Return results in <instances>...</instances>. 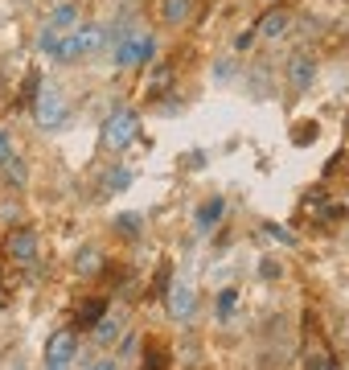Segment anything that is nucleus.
<instances>
[{
  "label": "nucleus",
  "mask_w": 349,
  "mask_h": 370,
  "mask_svg": "<svg viewBox=\"0 0 349 370\" xmlns=\"http://www.w3.org/2000/svg\"><path fill=\"white\" fill-rule=\"evenodd\" d=\"M46 25H54V29H62V34H70L74 25H79V4H70V0H62L58 9L50 13V21Z\"/></svg>",
  "instance_id": "nucleus-12"
},
{
  "label": "nucleus",
  "mask_w": 349,
  "mask_h": 370,
  "mask_svg": "<svg viewBox=\"0 0 349 370\" xmlns=\"http://www.w3.org/2000/svg\"><path fill=\"white\" fill-rule=\"evenodd\" d=\"M13 156V136H9V128H0V165Z\"/></svg>",
  "instance_id": "nucleus-27"
},
{
  "label": "nucleus",
  "mask_w": 349,
  "mask_h": 370,
  "mask_svg": "<svg viewBox=\"0 0 349 370\" xmlns=\"http://www.w3.org/2000/svg\"><path fill=\"white\" fill-rule=\"evenodd\" d=\"M91 329H95V334H91V337H95V346H111V341L119 337V321L116 317H99Z\"/></svg>",
  "instance_id": "nucleus-16"
},
{
  "label": "nucleus",
  "mask_w": 349,
  "mask_h": 370,
  "mask_svg": "<svg viewBox=\"0 0 349 370\" xmlns=\"http://www.w3.org/2000/svg\"><path fill=\"white\" fill-rule=\"evenodd\" d=\"M152 54H156V41H152L144 29H128V34H119V37H116V70L144 66Z\"/></svg>",
  "instance_id": "nucleus-2"
},
{
  "label": "nucleus",
  "mask_w": 349,
  "mask_h": 370,
  "mask_svg": "<svg viewBox=\"0 0 349 370\" xmlns=\"http://www.w3.org/2000/svg\"><path fill=\"white\" fill-rule=\"evenodd\" d=\"M116 231L123 239H140V235H144V214H136V210H128V214H116Z\"/></svg>",
  "instance_id": "nucleus-15"
},
{
  "label": "nucleus",
  "mask_w": 349,
  "mask_h": 370,
  "mask_svg": "<svg viewBox=\"0 0 349 370\" xmlns=\"http://www.w3.org/2000/svg\"><path fill=\"white\" fill-rule=\"evenodd\" d=\"M288 25H292V17H288L283 9H271V13L259 17L255 29H259V37H283V34H288Z\"/></svg>",
  "instance_id": "nucleus-10"
},
{
  "label": "nucleus",
  "mask_w": 349,
  "mask_h": 370,
  "mask_svg": "<svg viewBox=\"0 0 349 370\" xmlns=\"http://www.w3.org/2000/svg\"><path fill=\"white\" fill-rule=\"evenodd\" d=\"M234 304H238V288H222L218 292V317H231Z\"/></svg>",
  "instance_id": "nucleus-21"
},
{
  "label": "nucleus",
  "mask_w": 349,
  "mask_h": 370,
  "mask_svg": "<svg viewBox=\"0 0 349 370\" xmlns=\"http://www.w3.org/2000/svg\"><path fill=\"white\" fill-rule=\"evenodd\" d=\"M304 370H341V366L333 362L329 354H308V358H304Z\"/></svg>",
  "instance_id": "nucleus-23"
},
{
  "label": "nucleus",
  "mask_w": 349,
  "mask_h": 370,
  "mask_svg": "<svg viewBox=\"0 0 349 370\" xmlns=\"http://www.w3.org/2000/svg\"><path fill=\"white\" fill-rule=\"evenodd\" d=\"M4 255H9L13 264H34L37 259V231L17 226V231L9 235V243H4Z\"/></svg>",
  "instance_id": "nucleus-6"
},
{
  "label": "nucleus",
  "mask_w": 349,
  "mask_h": 370,
  "mask_svg": "<svg viewBox=\"0 0 349 370\" xmlns=\"http://www.w3.org/2000/svg\"><path fill=\"white\" fill-rule=\"evenodd\" d=\"M226 214V202L222 198H210V202L198 210V231H210V226H218V219Z\"/></svg>",
  "instance_id": "nucleus-14"
},
{
  "label": "nucleus",
  "mask_w": 349,
  "mask_h": 370,
  "mask_svg": "<svg viewBox=\"0 0 349 370\" xmlns=\"http://www.w3.org/2000/svg\"><path fill=\"white\" fill-rule=\"evenodd\" d=\"M280 264H275V259H263V264H259V276H263V280H280Z\"/></svg>",
  "instance_id": "nucleus-28"
},
{
  "label": "nucleus",
  "mask_w": 349,
  "mask_h": 370,
  "mask_svg": "<svg viewBox=\"0 0 349 370\" xmlns=\"http://www.w3.org/2000/svg\"><path fill=\"white\" fill-rule=\"evenodd\" d=\"M103 309H107V304H103V301H95V304H86L83 313H79V329H86V325H95V321L103 317Z\"/></svg>",
  "instance_id": "nucleus-22"
},
{
  "label": "nucleus",
  "mask_w": 349,
  "mask_h": 370,
  "mask_svg": "<svg viewBox=\"0 0 349 370\" xmlns=\"http://www.w3.org/2000/svg\"><path fill=\"white\" fill-rule=\"evenodd\" d=\"M128 185H132V173H128L123 165H116L107 177H103V189H107V194H123Z\"/></svg>",
  "instance_id": "nucleus-17"
},
{
  "label": "nucleus",
  "mask_w": 349,
  "mask_h": 370,
  "mask_svg": "<svg viewBox=\"0 0 349 370\" xmlns=\"http://www.w3.org/2000/svg\"><path fill=\"white\" fill-rule=\"evenodd\" d=\"M255 37H259V29H243V34L234 37V50H238V54H247L251 46H255Z\"/></svg>",
  "instance_id": "nucleus-26"
},
{
  "label": "nucleus",
  "mask_w": 349,
  "mask_h": 370,
  "mask_svg": "<svg viewBox=\"0 0 349 370\" xmlns=\"http://www.w3.org/2000/svg\"><path fill=\"white\" fill-rule=\"evenodd\" d=\"M177 83V66H168V62H156L148 74V83H144V99H161L168 95V86Z\"/></svg>",
  "instance_id": "nucleus-9"
},
{
  "label": "nucleus",
  "mask_w": 349,
  "mask_h": 370,
  "mask_svg": "<svg viewBox=\"0 0 349 370\" xmlns=\"http://www.w3.org/2000/svg\"><path fill=\"white\" fill-rule=\"evenodd\" d=\"M79 362V334L74 329H58L46 341V370H70Z\"/></svg>",
  "instance_id": "nucleus-4"
},
{
  "label": "nucleus",
  "mask_w": 349,
  "mask_h": 370,
  "mask_svg": "<svg viewBox=\"0 0 349 370\" xmlns=\"http://www.w3.org/2000/svg\"><path fill=\"white\" fill-rule=\"evenodd\" d=\"M165 296H168V313H173L177 321H189V317H193V288L185 284V280L168 284Z\"/></svg>",
  "instance_id": "nucleus-8"
},
{
  "label": "nucleus",
  "mask_w": 349,
  "mask_h": 370,
  "mask_svg": "<svg viewBox=\"0 0 349 370\" xmlns=\"http://www.w3.org/2000/svg\"><path fill=\"white\" fill-rule=\"evenodd\" d=\"M37 95H41V74H29V79H25V83H21V107H34V99Z\"/></svg>",
  "instance_id": "nucleus-20"
},
{
  "label": "nucleus",
  "mask_w": 349,
  "mask_h": 370,
  "mask_svg": "<svg viewBox=\"0 0 349 370\" xmlns=\"http://www.w3.org/2000/svg\"><path fill=\"white\" fill-rule=\"evenodd\" d=\"M0 169H4V177L17 185V189H21V185H29V169H25V161H21V156H9Z\"/></svg>",
  "instance_id": "nucleus-18"
},
{
  "label": "nucleus",
  "mask_w": 349,
  "mask_h": 370,
  "mask_svg": "<svg viewBox=\"0 0 349 370\" xmlns=\"http://www.w3.org/2000/svg\"><path fill=\"white\" fill-rule=\"evenodd\" d=\"M34 116H37V124H41L46 132H54V128L66 124V99H62L58 86H41V95L34 99Z\"/></svg>",
  "instance_id": "nucleus-5"
},
{
  "label": "nucleus",
  "mask_w": 349,
  "mask_h": 370,
  "mask_svg": "<svg viewBox=\"0 0 349 370\" xmlns=\"http://www.w3.org/2000/svg\"><path fill=\"white\" fill-rule=\"evenodd\" d=\"M83 370H119V362L116 358H99V362H91V366H83Z\"/></svg>",
  "instance_id": "nucleus-30"
},
{
  "label": "nucleus",
  "mask_w": 349,
  "mask_h": 370,
  "mask_svg": "<svg viewBox=\"0 0 349 370\" xmlns=\"http://www.w3.org/2000/svg\"><path fill=\"white\" fill-rule=\"evenodd\" d=\"M168 271H173V264L165 259V264H161V271H156V284H152L156 292H168Z\"/></svg>",
  "instance_id": "nucleus-29"
},
{
  "label": "nucleus",
  "mask_w": 349,
  "mask_h": 370,
  "mask_svg": "<svg viewBox=\"0 0 349 370\" xmlns=\"http://www.w3.org/2000/svg\"><path fill=\"white\" fill-rule=\"evenodd\" d=\"M263 235H271V239H280L283 247H296V239L288 235V231H283V226H275V222H263Z\"/></svg>",
  "instance_id": "nucleus-24"
},
{
  "label": "nucleus",
  "mask_w": 349,
  "mask_h": 370,
  "mask_svg": "<svg viewBox=\"0 0 349 370\" xmlns=\"http://www.w3.org/2000/svg\"><path fill=\"white\" fill-rule=\"evenodd\" d=\"M313 79H316V58L313 54H292V62H288V83H292V91L304 95L313 86Z\"/></svg>",
  "instance_id": "nucleus-7"
},
{
  "label": "nucleus",
  "mask_w": 349,
  "mask_h": 370,
  "mask_svg": "<svg viewBox=\"0 0 349 370\" xmlns=\"http://www.w3.org/2000/svg\"><path fill=\"white\" fill-rule=\"evenodd\" d=\"M74 271H79L83 280L99 276V271H103V251H99V247H83V251H79V259H74Z\"/></svg>",
  "instance_id": "nucleus-11"
},
{
  "label": "nucleus",
  "mask_w": 349,
  "mask_h": 370,
  "mask_svg": "<svg viewBox=\"0 0 349 370\" xmlns=\"http://www.w3.org/2000/svg\"><path fill=\"white\" fill-rule=\"evenodd\" d=\"M316 132H320V128H316L313 119H308V124H296V144H313Z\"/></svg>",
  "instance_id": "nucleus-25"
},
{
  "label": "nucleus",
  "mask_w": 349,
  "mask_h": 370,
  "mask_svg": "<svg viewBox=\"0 0 349 370\" xmlns=\"http://www.w3.org/2000/svg\"><path fill=\"white\" fill-rule=\"evenodd\" d=\"M58 41H62V29H54V25H41V34H37V50H41V54H50V58H54Z\"/></svg>",
  "instance_id": "nucleus-19"
},
{
  "label": "nucleus",
  "mask_w": 349,
  "mask_h": 370,
  "mask_svg": "<svg viewBox=\"0 0 349 370\" xmlns=\"http://www.w3.org/2000/svg\"><path fill=\"white\" fill-rule=\"evenodd\" d=\"M189 9H193L189 0H161V21H165V25H185V21H189Z\"/></svg>",
  "instance_id": "nucleus-13"
},
{
  "label": "nucleus",
  "mask_w": 349,
  "mask_h": 370,
  "mask_svg": "<svg viewBox=\"0 0 349 370\" xmlns=\"http://www.w3.org/2000/svg\"><path fill=\"white\" fill-rule=\"evenodd\" d=\"M345 132H349V116H345Z\"/></svg>",
  "instance_id": "nucleus-31"
},
{
  "label": "nucleus",
  "mask_w": 349,
  "mask_h": 370,
  "mask_svg": "<svg viewBox=\"0 0 349 370\" xmlns=\"http://www.w3.org/2000/svg\"><path fill=\"white\" fill-rule=\"evenodd\" d=\"M99 46H107V29H103V25H74L70 34H62L54 58H58V62H74V58L95 54Z\"/></svg>",
  "instance_id": "nucleus-1"
},
{
  "label": "nucleus",
  "mask_w": 349,
  "mask_h": 370,
  "mask_svg": "<svg viewBox=\"0 0 349 370\" xmlns=\"http://www.w3.org/2000/svg\"><path fill=\"white\" fill-rule=\"evenodd\" d=\"M136 132H140V116L132 107H119V111H111L103 119V144L107 149H128L136 140Z\"/></svg>",
  "instance_id": "nucleus-3"
}]
</instances>
